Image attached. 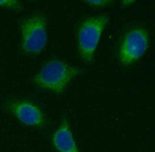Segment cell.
<instances>
[{"mask_svg":"<svg viewBox=\"0 0 155 152\" xmlns=\"http://www.w3.org/2000/svg\"><path fill=\"white\" fill-rule=\"evenodd\" d=\"M79 71L66 62L54 60L43 65L34 78L35 84L42 89L59 94L64 91Z\"/></svg>","mask_w":155,"mask_h":152,"instance_id":"6da1fadb","label":"cell"},{"mask_svg":"<svg viewBox=\"0 0 155 152\" xmlns=\"http://www.w3.org/2000/svg\"><path fill=\"white\" fill-rule=\"evenodd\" d=\"M107 22L106 15H100L91 16L81 23L78 31V50L84 62H91L93 60Z\"/></svg>","mask_w":155,"mask_h":152,"instance_id":"7a4b0ae2","label":"cell"},{"mask_svg":"<svg viewBox=\"0 0 155 152\" xmlns=\"http://www.w3.org/2000/svg\"><path fill=\"white\" fill-rule=\"evenodd\" d=\"M46 25L45 18L39 15L30 16L22 22L21 48L25 52L37 54L44 49L48 41Z\"/></svg>","mask_w":155,"mask_h":152,"instance_id":"3957f363","label":"cell"},{"mask_svg":"<svg viewBox=\"0 0 155 152\" xmlns=\"http://www.w3.org/2000/svg\"><path fill=\"white\" fill-rule=\"evenodd\" d=\"M149 45L147 31L136 28L129 31L124 37L119 48L120 62L125 65H130L142 57Z\"/></svg>","mask_w":155,"mask_h":152,"instance_id":"277c9868","label":"cell"},{"mask_svg":"<svg viewBox=\"0 0 155 152\" xmlns=\"http://www.w3.org/2000/svg\"><path fill=\"white\" fill-rule=\"evenodd\" d=\"M10 109L21 123L33 127H41L45 123L44 114L35 104L27 101L13 102Z\"/></svg>","mask_w":155,"mask_h":152,"instance_id":"5b68a950","label":"cell"},{"mask_svg":"<svg viewBox=\"0 0 155 152\" xmlns=\"http://www.w3.org/2000/svg\"><path fill=\"white\" fill-rule=\"evenodd\" d=\"M51 142L58 152H80L71 127L66 119L54 133Z\"/></svg>","mask_w":155,"mask_h":152,"instance_id":"8992f818","label":"cell"},{"mask_svg":"<svg viewBox=\"0 0 155 152\" xmlns=\"http://www.w3.org/2000/svg\"><path fill=\"white\" fill-rule=\"evenodd\" d=\"M0 7L19 9L21 8L19 1L16 0H0Z\"/></svg>","mask_w":155,"mask_h":152,"instance_id":"52a82bcc","label":"cell"},{"mask_svg":"<svg viewBox=\"0 0 155 152\" xmlns=\"http://www.w3.org/2000/svg\"><path fill=\"white\" fill-rule=\"evenodd\" d=\"M87 3L91 5L92 6H97V7H101V6H105L107 4H109L110 1H104V0H95V1H86Z\"/></svg>","mask_w":155,"mask_h":152,"instance_id":"ba28073f","label":"cell"},{"mask_svg":"<svg viewBox=\"0 0 155 152\" xmlns=\"http://www.w3.org/2000/svg\"><path fill=\"white\" fill-rule=\"evenodd\" d=\"M133 2H135L134 1H123V4L124 5H127L128 4H131L133 3Z\"/></svg>","mask_w":155,"mask_h":152,"instance_id":"9c48e42d","label":"cell"}]
</instances>
